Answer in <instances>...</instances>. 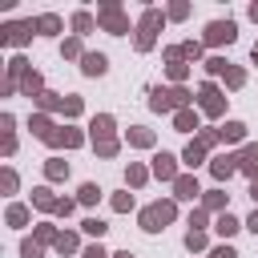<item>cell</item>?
<instances>
[{
	"label": "cell",
	"instance_id": "cell-4",
	"mask_svg": "<svg viewBox=\"0 0 258 258\" xmlns=\"http://www.w3.org/2000/svg\"><path fill=\"white\" fill-rule=\"evenodd\" d=\"M161 24V12H145L141 16V32H137V48H149L153 44V28Z\"/></svg>",
	"mask_w": 258,
	"mask_h": 258
},
{
	"label": "cell",
	"instance_id": "cell-26",
	"mask_svg": "<svg viewBox=\"0 0 258 258\" xmlns=\"http://www.w3.org/2000/svg\"><path fill=\"white\" fill-rule=\"evenodd\" d=\"M189 125H194V113L181 109V113H177V129H189Z\"/></svg>",
	"mask_w": 258,
	"mask_h": 258
},
{
	"label": "cell",
	"instance_id": "cell-28",
	"mask_svg": "<svg viewBox=\"0 0 258 258\" xmlns=\"http://www.w3.org/2000/svg\"><path fill=\"white\" fill-rule=\"evenodd\" d=\"M129 181H133V185H141V181H145V169H137V165H133V169H129Z\"/></svg>",
	"mask_w": 258,
	"mask_h": 258
},
{
	"label": "cell",
	"instance_id": "cell-27",
	"mask_svg": "<svg viewBox=\"0 0 258 258\" xmlns=\"http://www.w3.org/2000/svg\"><path fill=\"white\" fill-rule=\"evenodd\" d=\"M64 173H69V169H64L60 161H48V177H64Z\"/></svg>",
	"mask_w": 258,
	"mask_h": 258
},
{
	"label": "cell",
	"instance_id": "cell-35",
	"mask_svg": "<svg viewBox=\"0 0 258 258\" xmlns=\"http://www.w3.org/2000/svg\"><path fill=\"white\" fill-rule=\"evenodd\" d=\"M254 60H258V44H254Z\"/></svg>",
	"mask_w": 258,
	"mask_h": 258
},
{
	"label": "cell",
	"instance_id": "cell-19",
	"mask_svg": "<svg viewBox=\"0 0 258 258\" xmlns=\"http://www.w3.org/2000/svg\"><path fill=\"white\" fill-rule=\"evenodd\" d=\"M97 198H101V189H97V185H81V202H85V206H93Z\"/></svg>",
	"mask_w": 258,
	"mask_h": 258
},
{
	"label": "cell",
	"instance_id": "cell-11",
	"mask_svg": "<svg viewBox=\"0 0 258 258\" xmlns=\"http://www.w3.org/2000/svg\"><path fill=\"white\" fill-rule=\"evenodd\" d=\"M85 73H89V77H101V73H105V56H101V52H89V56H85Z\"/></svg>",
	"mask_w": 258,
	"mask_h": 258
},
{
	"label": "cell",
	"instance_id": "cell-31",
	"mask_svg": "<svg viewBox=\"0 0 258 258\" xmlns=\"http://www.w3.org/2000/svg\"><path fill=\"white\" fill-rule=\"evenodd\" d=\"M214 258H238V254H234L230 246H218V250H214Z\"/></svg>",
	"mask_w": 258,
	"mask_h": 258
},
{
	"label": "cell",
	"instance_id": "cell-23",
	"mask_svg": "<svg viewBox=\"0 0 258 258\" xmlns=\"http://www.w3.org/2000/svg\"><path fill=\"white\" fill-rule=\"evenodd\" d=\"M185 246H189V250H202V246H206V238H202L198 230H189V234H185Z\"/></svg>",
	"mask_w": 258,
	"mask_h": 258
},
{
	"label": "cell",
	"instance_id": "cell-1",
	"mask_svg": "<svg viewBox=\"0 0 258 258\" xmlns=\"http://www.w3.org/2000/svg\"><path fill=\"white\" fill-rule=\"evenodd\" d=\"M169 218H173V202H157V206H149V210L141 214V226L153 234V230H161Z\"/></svg>",
	"mask_w": 258,
	"mask_h": 258
},
{
	"label": "cell",
	"instance_id": "cell-25",
	"mask_svg": "<svg viewBox=\"0 0 258 258\" xmlns=\"http://www.w3.org/2000/svg\"><path fill=\"white\" fill-rule=\"evenodd\" d=\"M85 230H89V234H97V238H101V234H105V222H97V218H89V222H85Z\"/></svg>",
	"mask_w": 258,
	"mask_h": 258
},
{
	"label": "cell",
	"instance_id": "cell-5",
	"mask_svg": "<svg viewBox=\"0 0 258 258\" xmlns=\"http://www.w3.org/2000/svg\"><path fill=\"white\" fill-rule=\"evenodd\" d=\"M109 129H113V117H97V121H93V137H101V153H105V157L117 149L113 137H109Z\"/></svg>",
	"mask_w": 258,
	"mask_h": 258
},
{
	"label": "cell",
	"instance_id": "cell-22",
	"mask_svg": "<svg viewBox=\"0 0 258 258\" xmlns=\"http://www.w3.org/2000/svg\"><path fill=\"white\" fill-rule=\"evenodd\" d=\"M24 218H28V210H24V206H12V210H8V222H12V226H20Z\"/></svg>",
	"mask_w": 258,
	"mask_h": 258
},
{
	"label": "cell",
	"instance_id": "cell-34",
	"mask_svg": "<svg viewBox=\"0 0 258 258\" xmlns=\"http://www.w3.org/2000/svg\"><path fill=\"white\" fill-rule=\"evenodd\" d=\"M250 198H254V202H258V181H254V185H250Z\"/></svg>",
	"mask_w": 258,
	"mask_h": 258
},
{
	"label": "cell",
	"instance_id": "cell-8",
	"mask_svg": "<svg viewBox=\"0 0 258 258\" xmlns=\"http://www.w3.org/2000/svg\"><path fill=\"white\" fill-rule=\"evenodd\" d=\"M238 165H242V169H246V173H250V177L258 181V145H250V149H246V153L238 157Z\"/></svg>",
	"mask_w": 258,
	"mask_h": 258
},
{
	"label": "cell",
	"instance_id": "cell-3",
	"mask_svg": "<svg viewBox=\"0 0 258 258\" xmlns=\"http://www.w3.org/2000/svg\"><path fill=\"white\" fill-rule=\"evenodd\" d=\"M234 32H238V28H234L230 20H214V24L206 28V44H230Z\"/></svg>",
	"mask_w": 258,
	"mask_h": 258
},
{
	"label": "cell",
	"instance_id": "cell-13",
	"mask_svg": "<svg viewBox=\"0 0 258 258\" xmlns=\"http://www.w3.org/2000/svg\"><path fill=\"white\" fill-rule=\"evenodd\" d=\"M198 194V181L194 177H177V198H194Z\"/></svg>",
	"mask_w": 258,
	"mask_h": 258
},
{
	"label": "cell",
	"instance_id": "cell-9",
	"mask_svg": "<svg viewBox=\"0 0 258 258\" xmlns=\"http://www.w3.org/2000/svg\"><path fill=\"white\" fill-rule=\"evenodd\" d=\"M153 173H157V177H173V173H177V169H173V157H169V153H157V157H153Z\"/></svg>",
	"mask_w": 258,
	"mask_h": 258
},
{
	"label": "cell",
	"instance_id": "cell-18",
	"mask_svg": "<svg viewBox=\"0 0 258 258\" xmlns=\"http://www.w3.org/2000/svg\"><path fill=\"white\" fill-rule=\"evenodd\" d=\"M234 230H238V218L222 214V218H218V234H234Z\"/></svg>",
	"mask_w": 258,
	"mask_h": 258
},
{
	"label": "cell",
	"instance_id": "cell-30",
	"mask_svg": "<svg viewBox=\"0 0 258 258\" xmlns=\"http://www.w3.org/2000/svg\"><path fill=\"white\" fill-rule=\"evenodd\" d=\"M24 258H40V246L36 242H24Z\"/></svg>",
	"mask_w": 258,
	"mask_h": 258
},
{
	"label": "cell",
	"instance_id": "cell-36",
	"mask_svg": "<svg viewBox=\"0 0 258 258\" xmlns=\"http://www.w3.org/2000/svg\"><path fill=\"white\" fill-rule=\"evenodd\" d=\"M117 258H129V254H117Z\"/></svg>",
	"mask_w": 258,
	"mask_h": 258
},
{
	"label": "cell",
	"instance_id": "cell-20",
	"mask_svg": "<svg viewBox=\"0 0 258 258\" xmlns=\"http://www.w3.org/2000/svg\"><path fill=\"white\" fill-rule=\"evenodd\" d=\"M56 250H60V254L77 250V238H73V234H60V238H56Z\"/></svg>",
	"mask_w": 258,
	"mask_h": 258
},
{
	"label": "cell",
	"instance_id": "cell-6",
	"mask_svg": "<svg viewBox=\"0 0 258 258\" xmlns=\"http://www.w3.org/2000/svg\"><path fill=\"white\" fill-rule=\"evenodd\" d=\"M97 20H101L109 32H125V16H121L113 4H109V8H101V16H97Z\"/></svg>",
	"mask_w": 258,
	"mask_h": 258
},
{
	"label": "cell",
	"instance_id": "cell-15",
	"mask_svg": "<svg viewBox=\"0 0 258 258\" xmlns=\"http://www.w3.org/2000/svg\"><path fill=\"white\" fill-rule=\"evenodd\" d=\"M32 202H36V206H44V210H52V206L60 210V202H52V194H48V189H36V194H32Z\"/></svg>",
	"mask_w": 258,
	"mask_h": 258
},
{
	"label": "cell",
	"instance_id": "cell-17",
	"mask_svg": "<svg viewBox=\"0 0 258 258\" xmlns=\"http://www.w3.org/2000/svg\"><path fill=\"white\" fill-rule=\"evenodd\" d=\"M36 28H40V32H48V36H52V32H56V28H60V20H56V16H40V20H36Z\"/></svg>",
	"mask_w": 258,
	"mask_h": 258
},
{
	"label": "cell",
	"instance_id": "cell-14",
	"mask_svg": "<svg viewBox=\"0 0 258 258\" xmlns=\"http://www.w3.org/2000/svg\"><path fill=\"white\" fill-rule=\"evenodd\" d=\"M202 149H206V141H189V149H185V161H189V165H198V161H202Z\"/></svg>",
	"mask_w": 258,
	"mask_h": 258
},
{
	"label": "cell",
	"instance_id": "cell-16",
	"mask_svg": "<svg viewBox=\"0 0 258 258\" xmlns=\"http://www.w3.org/2000/svg\"><path fill=\"white\" fill-rule=\"evenodd\" d=\"M73 28H77V32H89V28H93V16H89V12H77V16H73Z\"/></svg>",
	"mask_w": 258,
	"mask_h": 258
},
{
	"label": "cell",
	"instance_id": "cell-12",
	"mask_svg": "<svg viewBox=\"0 0 258 258\" xmlns=\"http://www.w3.org/2000/svg\"><path fill=\"white\" fill-rule=\"evenodd\" d=\"M234 169H238V157H218L214 161V177H230Z\"/></svg>",
	"mask_w": 258,
	"mask_h": 258
},
{
	"label": "cell",
	"instance_id": "cell-21",
	"mask_svg": "<svg viewBox=\"0 0 258 258\" xmlns=\"http://www.w3.org/2000/svg\"><path fill=\"white\" fill-rule=\"evenodd\" d=\"M129 141H133V145H149L153 137H149V129H133V133H129Z\"/></svg>",
	"mask_w": 258,
	"mask_h": 258
},
{
	"label": "cell",
	"instance_id": "cell-7",
	"mask_svg": "<svg viewBox=\"0 0 258 258\" xmlns=\"http://www.w3.org/2000/svg\"><path fill=\"white\" fill-rule=\"evenodd\" d=\"M202 109L206 113H222V93L214 85H202Z\"/></svg>",
	"mask_w": 258,
	"mask_h": 258
},
{
	"label": "cell",
	"instance_id": "cell-32",
	"mask_svg": "<svg viewBox=\"0 0 258 258\" xmlns=\"http://www.w3.org/2000/svg\"><path fill=\"white\" fill-rule=\"evenodd\" d=\"M85 258H105V250H101V246H89V250H85Z\"/></svg>",
	"mask_w": 258,
	"mask_h": 258
},
{
	"label": "cell",
	"instance_id": "cell-10",
	"mask_svg": "<svg viewBox=\"0 0 258 258\" xmlns=\"http://www.w3.org/2000/svg\"><path fill=\"white\" fill-rule=\"evenodd\" d=\"M28 32H32V24H8V28H4V40H8V44H20Z\"/></svg>",
	"mask_w": 258,
	"mask_h": 258
},
{
	"label": "cell",
	"instance_id": "cell-29",
	"mask_svg": "<svg viewBox=\"0 0 258 258\" xmlns=\"http://www.w3.org/2000/svg\"><path fill=\"white\" fill-rule=\"evenodd\" d=\"M113 206H117V210H129V206H133V198H129V194H121V198H113Z\"/></svg>",
	"mask_w": 258,
	"mask_h": 258
},
{
	"label": "cell",
	"instance_id": "cell-24",
	"mask_svg": "<svg viewBox=\"0 0 258 258\" xmlns=\"http://www.w3.org/2000/svg\"><path fill=\"white\" fill-rule=\"evenodd\" d=\"M222 137H230V141H238V137H242V125H238V121H230V125L222 129Z\"/></svg>",
	"mask_w": 258,
	"mask_h": 258
},
{
	"label": "cell",
	"instance_id": "cell-2",
	"mask_svg": "<svg viewBox=\"0 0 258 258\" xmlns=\"http://www.w3.org/2000/svg\"><path fill=\"white\" fill-rule=\"evenodd\" d=\"M185 101H189L185 89H157V93H153V109H177V105H185Z\"/></svg>",
	"mask_w": 258,
	"mask_h": 258
},
{
	"label": "cell",
	"instance_id": "cell-33",
	"mask_svg": "<svg viewBox=\"0 0 258 258\" xmlns=\"http://www.w3.org/2000/svg\"><path fill=\"white\" fill-rule=\"evenodd\" d=\"M246 226H250V230H254V234H258V210H254V214H250V222H246Z\"/></svg>",
	"mask_w": 258,
	"mask_h": 258
}]
</instances>
